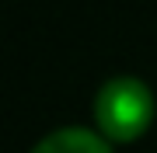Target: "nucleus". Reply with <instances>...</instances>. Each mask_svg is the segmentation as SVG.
I'll return each instance as SVG.
<instances>
[{
	"label": "nucleus",
	"mask_w": 157,
	"mask_h": 153,
	"mask_svg": "<svg viewBox=\"0 0 157 153\" xmlns=\"http://www.w3.org/2000/svg\"><path fill=\"white\" fill-rule=\"evenodd\" d=\"M32 153H112L105 136H94L87 129H59L45 136Z\"/></svg>",
	"instance_id": "2"
},
{
	"label": "nucleus",
	"mask_w": 157,
	"mask_h": 153,
	"mask_svg": "<svg viewBox=\"0 0 157 153\" xmlns=\"http://www.w3.org/2000/svg\"><path fill=\"white\" fill-rule=\"evenodd\" d=\"M94 122L112 143L140 139L154 122V94L136 77H112L94 97Z\"/></svg>",
	"instance_id": "1"
}]
</instances>
